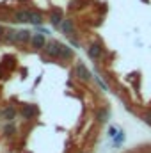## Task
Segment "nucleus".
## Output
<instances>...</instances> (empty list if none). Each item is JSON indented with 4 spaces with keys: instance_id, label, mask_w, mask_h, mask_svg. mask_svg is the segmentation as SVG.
Returning <instances> with one entry per match:
<instances>
[{
    "instance_id": "obj_14",
    "label": "nucleus",
    "mask_w": 151,
    "mask_h": 153,
    "mask_svg": "<svg viewBox=\"0 0 151 153\" xmlns=\"http://www.w3.org/2000/svg\"><path fill=\"white\" fill-rule=\"evenodd\" d=\"M142 121H144L146 125H150V126H151V111H148V112H144V114H142Z\"/></svg>"
},
{
    "instance_id": "obj_3",
    "label": "nucleus",
    "mask_w": 151,
    "mask_h": 153,
    "mask_svg": "<svg viewBox=\"0 0 151 153\" xmlns=\"http://www.w3.org/2000/svg\"><path fill=\"white\" fill-rule=\"evenodd\" d=\"M59 30H61L62 34H66L68 38H75V34H76L75 23H73V20H70V18H64V20H62Z\"/></svg>"
},
{
    "instance_id": "obj_13",
    "label": "nucleus",
    "mask_w": 151,
    "mask_h": 153,
    "mask_svg": "<svg viewBox=\"0 0 151 153\" xmlns=\"http://www.w3.org/2000/svg\"><path fill=\"white\" fill-rule=\"evenodd\" d=\"M123 143H124V132L121 130V132H119V134H117V135L114 137V146H115V148H119V146H121Z\"/></svg>"
},
{
    "instance_id": "obj_7",
    "label": "nucleus",
    "mask_w": 151,
    "mask_h": 153,
    "mask_svg": "<svg viewBox=\"0 0 151 153\" xmlns=\"http://www.w3.org/2000/svg\"><path fill=\"white\" fill-rule=\"evenodd\" d=\"M16 39H18V46H25V45H30V39H32V32L30 30H18L16 34Z\"/></svg>"
},
{
    "instance_id": "obj_12",
    "label": "nucleus",
    "mask_w": 151,
    "mask_h": 153,
    "mask_svg": "<svg viewBox=\"0 0 151 153\" xmlns=\"http://www.w3.org/2000/svg\"><path fill=\"white\" fill-rule=\"evenodd\" d=\"M109 116H110L109 109H101V111L96 114V121H98V123H107V121H109Z\"/></svg>"
},
{
    "instance_id": "obj_1",
    "label": "nucleus",
    "mask_w": 151,
    "mask_h": 153,
    "mask_svg": "<svg viewBox=\"0 0 151 153\" xmlns=\"http://www.w3.org/2000/svg\"><path fill=\"white\" fill-rule=\"evenodd\" d=\"M61 45H62V43H59V41H55V39H50V41L46 43V46L43 48L44 55H46L48 59H59V55H61Z\"/></svg>"
},
{
    "instance_id": "obj_9",
    "label": "nucleus",
    "mask_w": 151,
    "mask_h": 153,
    "mask_svg": "<svg viewBox=\"0 0 151 153\" xmlns=\"http://www.w3.org/2000/svg\"><path fill=\"white\" fill-rule=\"evenodd\" d=\"M73 59V50L68 46V45H61V55H59V61H70Z\"/></svg>"
},
{
    "instance_id": "obj_4",
    "label": "nucleus",
    "mask_w": 151,
    "mask_h": 153,
    "mask_svg": "<svg viewBox=\"0 0 151 153\" xmlns=\"http://www.w3.org/2000/svg\"><path fill=\"white\" fill-rule=\"evenodd\" d=\"M13 22H18V23H30V9H18V11H14Z\"/></svg>"
},
{
    "instance_id": "obj_8",
    "label": "nucleus",
    "mask_w": 151,
    "mask_h": 153,
    "mask_svg": "<svg viewBox=\"0 0 151 153\" xmlns=\"http://www.w3.org/2000/svg\"><path fill=\"white\" fill-rule=\"evenodd\" d=\"M62 20H64V14H62V11H61V9H53V11L50 13V20H48V22H50L53 27H57V29H59V27H61V23H62Z\"/></svg>"
},
{
    "instance_id": "obj_11",
    "label": "nucleus",
    "mask_w": 151,
    "mask_h": 153,
    "mask_svg": "<svg viewBox=\"0 0 151 153\" xmlns=\"http://www.w3.org/2000/svg\"><path fill=\"white\" fill-rule=\"evenodd\" d=\"M30 23L32 25H41L43 23V13H39L36 9H30Z\"/></svg>"
},
{
    "instance_id": "obj_6",
    "label": "nucleus",
    "mask_w": 151,
    "mask_h": 153,
    "mask_svg": "<svg viewBox=\"0 0 151 153\" xmlns=\"http://www.w3.org/2000/svg\"><path fill=\"white\" fill-rule=\"evenodd\" d=\"M46 39H44V34H32V39H30V46L34 48V50H43L44 46H46Z\"/></svg>"
},
{
    "instance_id": "obj_10",
    "label": "nucleus",
    "mask_w": 151,
    "mask_h": 153,
    "mask_svg": "<svg viewBox=\"0 0 151 153\" xmlns=\"http://www.w3.org/2000/svg\"><path fill=\"white\" fill-rule=\"evenodd\" d=\"M16 34H18V30H14V29H7V30H5V34H4V41H5V43H9V45H18Z\"/></svg>"
},
{
    "instance_id": "obj_2",
    "label": "nucleus",
    "mask_w": 151,
    "mask_h": 153,
    "mask_svg": "<svg viewBox=\"0 0 151 153\" xmlns=\"http://www.w3.org/2000/svg\"><path fill=\"white\" fill-rule=\"evenodd\" d=\"M87 55H89L93 61H98V59H101V57H103V46H101L98 41L91 43V45L87 46Z\"/></svg>"
},
{
    "instance_id": "obj_5",
    "label": "nucleus",
    "mask_w": 151,
    "mask_h": 153,
    "mask_svg": "<svg viewBox=\"0 0 151 153\" xmlns=\"http://www.w3.org/2000/svg\"><path fill=\"white\" fill-rule=\"evenodd\" d=\"M75 75L80 78V80H84V82H89L91 80V71L87 70V66L84 64V62H76V66H75Z\"/></svg>"
}]
</instances>
